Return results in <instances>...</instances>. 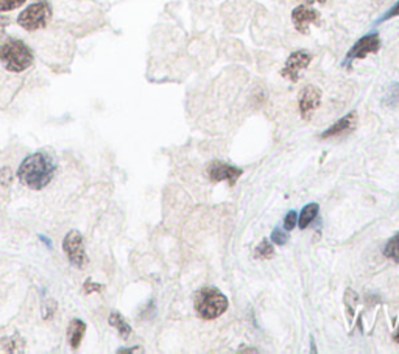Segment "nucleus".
Masks as SVG:
<instances>
[{"instance_id":"nucleus-19","label":"nucleus","mask_w":399,"mask_h":354,"mask_svg":"<svg viewBox=\"0 0 399 354\" xmlns=\"http://www.w3.org/2000/svg\"><path fill=\"white\" fill-rule=\"evenodd\" d=\"M271 242L276 243V245L283 247V245H286L287 242H289V234L281 231L279 228H276V230H273V233H271Z\"/></svg>"},{"instance_id":"nucleus-29","label":"nucleus","mask_w":399,"mask_h":354,"mask_svg":"<svg viewBox=\"0 0 399 354\" xmlns=\"http://www.w3.org/2000/svg\"><path fill=\"white\" fill-rule=\"evenodd\" d=\"M393 338H395V342H396V343H399V329H398V333L395 334V337H393Z\"/></svg>"},{"instance_id":"nucleus-26","label":"nucleus","mask_w":399,"mask_h":354,"mask_svg":"<svg viewBox=\"0 0 399 354\" xmlns=\"http://www.w3.org/2000/svg\"><path fill=\"white\" fill-rule=\"evenodd\" d=\"M142 351V348H137V346H135V348H121L117 353H140Z\"/></svg>"},{"instance_id":"nucleus-16","label":"nucleus","mask_w":399,"mask_h":354,"mask_svg":"<svg viewBox=\"0 0 399 354\" xmlns=\"http://www.w3.org/2000/svg\"><path fill=\"white\" fill-rule=\"evenodd\" d=\"M383 105L393 108L399 105V83H391L383 95Z\"/></svg>"},{"instance_id":"nucleus-28","label":"nucleus","mask_w":399,"mask_h":354,"mask_svg":"<svg viewBox=\"0 0 399 354\" xmlns=\"http://www.w3.org/2000/svg\"><path fill=\"white\" fill-rule=\"evenodd\" d=\"M307 4H324L326 2V0H306Z\"/></svg>"},{"instance_id":"nucleus-5","label":"nucleus","mask_w":399,"mask_h":354,"mask_svg":"<svg viewBox=\"0 0 399 354\" xmlns=\"http://www.w3.org/2000/svg\"><path fill=\"white\" fill-rule=\"evenodd\" d=\"M63 250L73 267L77 269L85 267V264L87 262V255L85 250L83 236H81L77 230H72L66 234V238L63 240Z\"/></svg>"},{"instance_id":"nucleus-15","label":"nucleus","mask_w":399,"mask_h":354,"mask_svg":"<svg viewBox=\"0 0 399 354\" xmlns=\"http://www.w3.org/2000/svg\"><path fill=\"white\" fill-rule=\"evenodd\" d=\"M383 256L399 264V231L387 242L386 248H383Z\"/></svg>"},{"instance_id":"nucleus-1","label":"nucleus","mask_w":399,"mask_h":354,"mask_svg":"<svg viewBox=\"0 0 399 354\" xmlns=\"http://www.w3.org/2000/svg\"><path fill=\"white\" fill-rule=\"evenodd\" d=\"M55 172V159L46 152H38L22 161L18 169V178L24 186L33 190H41L54 180Z\"/></svg>"},{"instance_id":"nucleus-14","label":"nucleus","mask_w":399,"mask_h":354,"mask_svg":"<svg viewBox=\"0 0 399 354\" xmlns=\"http://www.w3.org/2000/svg\"><path fill=\"white\" fill-rule=\"evenodd\" d=\"M320 206L317 203H309L306 205L305 208H302L301 214H300V219H298V225L301 230H305L306 226H309L310 224L314 222V219L317 217V214H319Z\"/></svg>"},{"instance_id":"nucleus-2","label":"nucleus","mask_w":399,"mask_h":354,"mask_svg":"<svg viewBox=\"0 0 399 354\" xmlns=\"http://www.w3.org/2000/svg\"><path fill=\"white\" fill-rule=\"evenodd\" d=\"M0 63L5 66L6 71L19 73L33 64V54L25 42L8 39L0 46Z\"/></svg>"},{"instance_id":"nucleus-20","label":"nucleus","mask_w":399,"mask_h":354,"mask_svg":"<svg viewBox=\"0 0 399 354\" xmlns=\"http://www.w3.org/2000/svg\"><path fill=\"white\" fill-rule=\"evenodd\" d=\"M298 222V214L295 211L287 212V216L284 217V230L286 231H292L295 226H297Z\"/></svg>"},{"instance_id":"nucleus-6","label":"nucleus","mask_w":399,"mask_h":354,"mask_svg":"<svg viewBox=\"0 0 399 354\" xmlns=\"http://www.w3.org/2000/svg\"><path fill=\"white\" fill-rule=\"evenodd\" d=\"M381 46H382V42H381L378 33H369V35L362 36V38L350 49L348 54H346L343 64L346 66V68H350V64L352 61L364 60V58H367L368 55L376 54V51L381 49Z\"/></svg>"},{"instance_id":"nucleus-4","label":"nucleus","mask_w":399,"mask_h":354,"mask_svg":"<svg viewBox=\"0 0 399 354\" xmlns=\"http://www.w3.org/2000/svg\"><path fill=\"white\" fill-rule=\"evenodd\" d=\"M50 18H51L50 5L47 2H38L27 6V8L19 14L18 24L28 32H35L46 27L49 24Z\"/></svg>"},{"instance_id":"nucleus-8","label":"nucleus","mask_w":399,"mask_h":354,"mask_svg":"<svg viewBox=\"0 0 399 354\" xmlns=\"http://www.w3.org/2000/svg\"><path fill=\"white\" fill-rule=\"evenodd\" d=\"M310 61H312V55H310L309 51L306 50L293 51V54L287 58L284 68L281 71V75L292 81V83H297L300 80L301 71H305L310 64Z\"/></svg>"},{"instance_id":"nucleus-17","label":"nucleus","mask_w":399,"mask_h":354,"mask_svg":"<svg viewBox=\"0 0 399 354\" xmlns=\"http://www.w3.org/2000/svg\"><path fill=\"white\" fill-rule=\"evenodd\" d=\"M273 255H275V248H273V245L267 239H264L259 245L256 247L254 256L257 257V260H270Z\"/></svg>"},{"instance_id":"nucleus-25","label":"nucleus","mask_w":399,"mask_h":354,"mask_svg":"<svg viewBox=\"0 0 399 354\" xmlns=\"http://www.w3.org/2000/svg\"><path fill=\"white\" fill-rule=\"evenodd\" d=\"M8 24H10V18L0 16V38L5 35V28L8 27Z\"/></svg>"},{"instance_id":"nucleus-10","label":"nucleus","mask_w":399,"mask_h":354,"mask_svg":"<svg viewBox=\"0 0 399 354\" xmlns=\"http://www.w3.org/2000/svg\"><path fill=\"white\" fill-rule=\"evenodd\" d=\"M292 20L297 32L306 35L309 32V25L317 24V22L320 20V14L307 5H298L297 8L292 11Z\"/></svg>"},{"instance_id":"nucleus-22","label":"nucleus","mask_w":399,"mask_h":354,"mask_svg":"<svg viewBox=\"0 0 399 354\" xmlns=\"http://www.w3.org/2000/svg\"><path fill=\"white\" fill-rule=\"evenodd\" d=\"M393 18H399V0L398 2L391 6V8L383 14L382 18H379V20H378V24H382V22H386V20H390V19H393Z\"/></svg>"},{"instance_id":"nucleus-12","label":"nucleus","mask_w":399,"mask_h":354,"mask_svg":"<svg viewBox=\"0 0 399 354\" xmlns=\"http://www.w3.org/2000/svg\"><path fill=\"white\" fill-rule=\"evenodd\" d=\"M86 323L83 320H72L69 323V328H68V341L72 346V350H78L81 342H83V337L86 333Z\"/></svg>"},{"instance_id":"nucleus-7","label":"nucleus","mask_w":399,"mask_h":354,"mask_svg":"<svg viewBox=\"0 0 399 354\" xmlns=\"http://www.w3.org/2000/svg\"><path fill=\"white\" fill-rule=\"evenodd\" d=\"M321 103V91L314 85L302 87L298 95V109L305 121H310Z\"/></svg>"},{"instance_id":"nucleus-3","label":"nucleus","mask_w":399,"mask_h":354,"mask_svg":"<svg viewBox=\"0 0 399 354\" xmlns=\"http://www.w3.org/2000/svg\"><path fill=\"white\" fill-rule=\"evenodd\" d=\"M228 309V300L216 287H203L195 295V311L203 320L219 319Z\"/></svg>"},{"instance_id":"nucleus-24","label":"nucleus","mask_w":399,"mask_h":354,"mask_svg":"<svg viewBox=\"0 0 399 354\" xmlns=\"http://www.w3.org/2000/svg\"><path fill=\"white\" fill-rule=\"evenodd\" d=\"M11 172H10V169H4L2 172H0V183L4 184V186H8V184L11 183Z\"/></svg>"},{"instance_id":"nucleus-27","label":"nucleus","mask_w":399,"mask_h":354,"mask_svg":"<svg viewBox=\"0 0 399 354\" xmlns=\"http://www.w3.org/2000/svg\"><path fill=\"white\" fill-rule=\"evenodd\" d=\"M39 240L46 243V247H47V248H51V240H50L49 238H46V236H42V234H41V236H39Z\"/></svg>"},{"instance_id":"nucleus-21","label":"nucleus","mask_w":399,"mask_h":354,"mask_svg":"<svg viewBox=\"0 0 399 354\" xmlns=\"http://www.w3.org/2000/svg\"><path fill=\"white\" fill-rule=\"evenodd\" d=\"M55 309H56V303L54 300H49L46 305H44V307H42V319L44 320H49V319H51V317H54V314H55Z\"/></svg>"},{"instance_id":"nucleus-18","label":"nucleus","mask_w":399,"mask_h":354,"mask_svg":"<svg viewBox=\"0 0 399 354\" xmlns=\"http://www.w3.org/2000/svg\"><path fill=\"white\" fill-rule=\"evenodd\" d=\"M25 4V0H0V13L16 10Z\"/></svg>"},{"instance_id":"nucleus-23","label":"nucleus","mask_w":399,"mask_h":354,"mask_svg":"<svg viewBox=\"0 0 399 354\" xmlns=\"http://www.w3.org/2000/svg\"><path fill=\"white\" fill-rule=\"evenodd\" d=\"M103 289V287L97 283H92L91 279H87V281L85 283V292L86 293H92V292H100Z\"/></svg>"},{"instance_id":"nucleus-11","label":"nucleus","mask_w":399,"mask_h":354,"mask_svg":"<svg viewBox=\"0 0 399 354\" xmlns=\"http://www.w3.org/2000/svg\"><path fill=\"white\" fill-rule=\"evenodd\" d=\"M357 122H359L357 113L351 111L345 117H342V119H338L334 125H331L328 130H324L321 133V139H328V138H334L340 135H346V133H351L356 130Z\"/></svg>"},{"instance_id":"nucleus-9","label":"nucleus","mask_w":399,"mask_h":354,"mask_svg":"<svg viewBox=\"0 0 399 354\" xmlns=\"http://www.w3.org/2000/svg\"><path fill=\"white\" fill-rule=\"evenodd\" d=\"M208 173H209V180L212 183L228 181L230 183V186H234L235 181L240 178L243 171L235 166L226 164V162H212Z\"/></svg>"},{"instance_id":"nucleus-13","label":"nucleus","mask_w":399,"mask_h":354,"mask_svg":"<svg viewBox=\"0 0 399 354\" xmlns=\"http://www.w3.org/2000/svg\"><path fill=\"white\" fill-rule=\"evenodd\" d=\"M109 324L117 329V333H119V336L123 338V341H127V338L133 333V329L128 324V322L125 320L119 312H113L109 315Z\"/></svg>"}]
</instances>
